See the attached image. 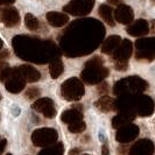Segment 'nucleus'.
I'll return each mask as SVG.
<instances>
[{
    "label": "nucleus",
    "mask_w": 155,
    "mask_h": 155,
    "mask_svg": "<svg viewBox=\"0 0 155 155\" xmlns=\"http://www.w3.org/2000/svg\"><path fill=\"white\" fill-rule=\"evenodd\" d=\"M98 13H99V15L101 18L105 21V22L109 25L110 27H114V18H113V11H112V8L107 6V5H101L99 6V9H98Z\"/></svg>",
    "instance_id": "21"
},
{
    "label": "nucleus",
    "mask_w": 155,
    "mask_h": 155,
    "mask_svg": "<svg viewBox=\"0 0 155 155\" xmlns=\"http://www.w3.org/2000/svg\"><path fill=\"white\" fill-rule=\"evenodd\" d=\"M98 91L101 93H106L109 91V85L106 82H101V85L98 86Z\"/></svg>",
    "instance_id": "30"
},
{
    "label": "nucleus",
    "mask_w": 155,
    "mask_h": 155,
    "mask_svg": "<svg viewBox=\"0 0 155 155\" xmlns=\"http://www.w3.org/2000/svg\"><path fill=\"white\" fill-rule=\"evenodd\" d=\"M5 86L11 93H20L26 86V81L20 75L18 68L11 69L8 77L5 81Z\"/></svg>",
    "instance_id": "7"
},
{
    "label": "nucleus",
    "mask_w": 155,
    "mask_h": 155,
    "mask_svg": "<svg viewBox=\"0 0 155 155\" xmlns=\"http://www.w3.org/2000/svg\"><path fill=\"white\" fill-rule=\"evenodd\" d=\"M107 2L111 4V5H116V6H119L121 2H123V0H107Z\"/></svg>",
    "instance_id": "35"
},
{
    "label": "nucleus",
    "mask_w": 155,
    "mask_h": 155,
    "mask_svg": "<svg viewBox=\"0 0 155 155\" xmlns=\"http://www.w3.org/2000/svg\"><path fill=\"white\" fill-rule=\"evenodd\" d=\"M63 152H64L63 143L58 142V143H56V145L46 147L43 150H41L38 155H63Z\"/></svg>",
    "instance_id": "23"
},
{
    "label": "nucleus",
    "mask_w": 155,
    "mask_h": 155,
    "mask_svg": "<svg viewBox=\"0 0 155 155\" xmlns=\"http://www.w3.org/2000/svg\"><path fill=\"white\" fill-rule=\"evenodd\" d=\"M61 91H62L63 98L68 101H79L85 93L82 81H79L76 77L67 79L61 86Z\"/></svg>",
    "instance_id": "3"
},
{
    "label": "nucleus",
    "mask_w": 155,
    "mask_h": 155,
    "mask_svg": "<svg viewBox=\"0 0 155 155\" xmlns=\"http://www.w3.org/2000/svg\"><path fill=\"white\" fill-rule=\"evenodd\" d=\"M137 48V60H147L153 61L155 54V39L147 38V39H139L135 42Z\"/></svg>",
    "instance_id": "6"
},
{
    "label": "nucleus",
    "mask_w": 155,
    "mask_h": 155,
    "mask_svg": "<svg viewBox=\"0 0 155 155\" xmlns=\"http://www.w3.org/2000/svg\"><path fill=\"white\" fill-rule=\"evenodd\" d=\"M134 118H131V117L128 116H125V114H119V116H117L113 118V120H112V126H113V128H120L121 126H124V125L128 124L130 121H132Z\"/></svg>",
    "instance_id": "25"
},
{
    "label": "nucleus",
    "mask_w": 155,
    "mask_h": 155,
    "mask_svg": "<svg viewBox=\"0 0 155 155\" xmlns=\"http://www.w3.org/2000/svg\"><path fill=\"white\" fill-rule=\"evenodd\" d=\"M0 21L9 28L18 26L20 22V15H19L18 9L11 6L1 7L0 8Z\"/></svg>",
    "instance_id": "9"
},
{
    "label": "nucleus",
    "mask_w": 155,
    "mask_h": 155,
    "mask_svg": "<svg viewBox=\"0 0 155 155\" xmlns=\"http://www.w3.org/2000/svg\"><path fill=\"white\" fill-rule=\"evenodd\" d=\"M134 110L135 114L141 117L150 116L154 111V103L148 96H135L134 97Z\"/></svg>",
    "instance_id": "8"
},
{
    "label": "nucleus",
    "mask_w": 155,
    "mask_h": 155,
    "mask_svg": "<svg viewBox=\"0 0 155 155\" xmlns=\"http://www.w3.org/2000/svg\"><path fill=\"white\" fill-rule=\"evenodd\" d=\"M116 101L111 97H107V96H104L101 97V99L94 103V106L99 110L101 112H111V111H116Z\"/></svg>",
    "instance_id": "19"
},
{
    "label": "nucleus",
    "mask_w": 155,
    "mask_h": 155,
    "mask_svg": "<svg viewBox=\"0 0 155 155\" xmlns=\"http://www.w3.org/2000/svg\"><path fill=\"white\" fill-rule=\"evenodd\" d=\"M9 72H11V68L9 67L0 70V82H5L6 78L8 77V75H9Z\"/></svg>",
    "instance_id": "29"
},
{
    "label": "nucleus",
    "mask_w": 155,
    "mask_h": 155,
    "mask_svg": "<svg viewBox=\"0 0 155 155\" xmlns=\"http://www.w3.org/2000/svg\"><path fill=\"white\" fill-rule=\"evenodd\" d=\"M78 152H79V149H74V150H70V155H75V154H77Z\"/></svg>",
    "instance_id": "36"
},
{
    "label": "nucleus",
    "mask_w": 155,
    "mask_h": 155,
    "mask_svg": "<svg viewBox=\"0 0 155 155\" xmlns=\"http://www.w3.org/2000/svg\"><path fill=\"white\" fill-rule=\"evenodd\" d=\"M132 42L130 40H123L116 48V50L112 53L114 61H128L132 55Z\"/></svg>",
    "instance_id": "12"
},
{
    "label": "nucleus",
    "mask_w": 155,
    "mask_h": 155,
    "mask_svg": "<svg viewBox=\"0 0 155 155\" xmlns=\"http://www.w3.org/2000/svg\"><path fill=\"white\" fill-rule=\"evenodd\" d=\"M83 155H89V154H83Z\"/></svg>",
    "instance_id": "39"
},
{
    "label": "nucleus",
    "mask_w": 155,
    "mask_h": 155,
    "mask_svg": "<svg viewBox=\"0 0 155 155\" xmlns=\"http://www.w3.org/2000/svg\"><path fill=\"white\" fill-rule=\"evenodd\" d=\"M31 109L36 112L42 113L46 118H54L56 116L54 103L50 98H41L31 104Z\"/></svg>",
    "instance_id": "11"
},
{
    "label": "nucleus",
    "mask_w": 155,
    "mask_h": 155,
    "mask_svg": "<svg viewBox=\"0 0 155 155\" xmlns=\"http://www.w3.org/2000/svg\"><path fill=\"white\" fill-rule=\"evenodd\" d=\"M58 134L54 128H40L31 134V141L36 147L46 148L53 146L57 141Z\"/></svg>",
    "instance_id": "4"
},
{
    "label": "nucleus",
    "mask_w": 155,
    "mask_h": 155,
    "mask_svg": "<svg viewBox=\"0 0 155 155\" xmlns=\"http://www.w3.org/2000/svg\"><path fill=\"white\" fill-rule=\"evenodd\" d=\"M25 25L31 31H35L39 29V20L33 15L31 13H27L26 14V16H25Z\"/></svg>",
    "instance_id": "24"
},
{
    "label": "nucleus",
    "mask_w": 155,
    "mask_h": 155,
    "mask_svg": "<svg viewBox=\"0 0 155 155\" xmlns=\"http://www.w3.org/2000/svg\"><path fill=\"white\" fill-rule=\"evenodd\" d=\"M117 21L119 23H123V25H130L134 19V13H133V9L127 5H123L120 4L118 8L114 11V16Z\"/></svg>",
    "instance_id": "13"
},
{
    "label": "nucleus",
    "mask_w": 155,
    "mask_h": 155,
    "mask_svg": "<svg viewBox=\"0 0 155 155\" xmlns=\"http://www.w3.org/2000/svg\"><path fill=\"white\" fill-rule=\"evenodd\" d=\"M119 131L117 133L116 139L117 141L121 142V143H127L131 142L139 135V127L137 125L133 124H126L124 126H121L120 128H118Z\"/></svg>",
    "instance_id": "10"
},
{
    "label": "nucleus",
    "mask_w": 155,
    "mask_h": 155,
    "mask_svg": "<svg viewBox=\"0 0 155 155\" xmlns=\"http://www.w3.org/2000/svg\"><path fill=\"white\" fill-rule=\"evenodd\" d=\"M18 70H19L20 75L23 77V79L26 82H28V83L38 82L40 79V77H41L39 71L35 69L34 67L29 65V64H22V65H20L18 68Z\"/></svg>",
    "instance_id": "16"
},
{
    "label": "nucleus",
    "mask_w": 155,
    "mask_h": 155,
    "mask_svg": "<svg viewBox=\"0 0 155 155\" xmlns=\"http://www.w3.org/2000/svg\"><path fill=\"white\" fill-rule=\"evenodd\" d=\"M86 128V125L83 120H79V121H75L72 124L68 125V130L71 133H81L83 132Z\"/></svg>",
    "instance_id": "26"
},
{
    "label": "nucleus",
    "mask_w": 155,
    "mask_h": 155,
    "mask_svg": "<svg viewBox=\"0 0 155 155\" xmlns=\"http://www.w3.org/2000/svg\"><path fill=\"white\" fill-rule=\"evenodd\" d=\"M40 94H41V91H40L39 87H35V86H33V87H29L27 91H26V97L28 98V99H35V98H38Z\"/></svg>",
    "instance_id": "27"
},
{
    "label": "nucleus",
    "mask_w": 155,
    "mask_h": 155,
    "mask_svg": "<svg viewBox=\"0 0 155 155\" xmlns=\"http://www.w3.org/2000/svg\"><path fill=\"white\" fill-rule=\"evenodd\" d=\"M0 101H1V94H0Z\"/></svg>",
    "instance_id": "38"
},
{
    "label": "nucleus",
    "mask_w": 155,
    "mask_h": 155,
    "mask_svg": "<svg viewBox=\"0 0 155 155\" xmlns=\"http://www.w3.org/2000/svg\"><path fill=\"white\" fill-rule=\"evenodd\" d=\"M8 57H9V51L8 50H2L0 53V61H7Z\"/></svg>",
    "instance_id": "31"
},
{
    "label": "nucleus",
    "mask_w": 155,
    "mask_h": 155,
    "mask_svg": "<svg viewBox=\"0 0 155 155\" xmlns=\"http://www.w3.org/2000/svg\"><path fill=\"white\" fill-rule=\"evenodd\" d=\"M154 145L150 140L143 139L135 142L130 149V155H152Z\"/></svg>",
    "instance_id": "14"
},
{
    "label": "nucleus",
    "mask_w": 155,
    "mask_h": 155,
    "mask_svg": "<svg viewBox=\"0 0 155 155\" xmlns=\"http://www.w3.org/2000/svg\"><path fill=\"white\" fill-rule=\"evenodd\" d=\"M7 155H12V154H7Z\"/></svg>",
    "instance_id": "40"
},
{
    "label": "nucleus",
    "mask_w": 155,
    "mask_h": 155,
    "mask_svg": "<svg viewBox=\"0 0 155 155\" xmlns=\"http://www.w3.org/2000/svg\"><path fill=\"white\" fill-rule=\"evenodd\" d=\"M103 58L99 56H94L90 61L85 63V68L82 71L81 77L86 84H97L103 82L109 76V69L103 65Z\"/></svg>",
    "instance_id": "1"
},
{
    "label": "nucleus",
    "mask_w": 155,
    "mask_h": 155,
    "mask_svg": "<svg viewBox=\"0 0 155 155\" xmlns=\"http://www.w3.org/2000/svg\"><path fill=\"white\" fill-rule=\"evenodd\" d=\"M46 19L49 22V25L55 27V28L63 27L69 22V16L65 13H60V12H48Z\"/></svg>",
    "instance_id": "17"
},
{
    "label": "nucleus",
    "mask_w": 155,
    "mask_h": 155,
    "mask_svg": "<svg viewBox=\"0 0 155 155\" xmlns=\"http://www.w3.org/2000/svg\"><path fill=\"white\" fill-rule=\"evenodd\" d=\"M148 87V84L146 81L142 78L132 76V77L124 78L119 81L113 87V92L117 96L121 93H132V94H138V93L143 92Z\"/></svg>",
    "instance_id": "2"
},
{
    "label": "nucleus",
    "mask_w": 155,
    "mask_h": 155,
    "mask_svg": "<svg viewBox=\"0 0 155 155\" xmlns=\"http://www.w3.org/2000/svg\"><path fill=\"white\" fill-rule=\"evenodd\" d=\"M101 155H110V149L106 143H104L101 147Z\"/></svg>",
    "instance_id": "32"
},
{
    "label": "nucleus",
    "mask_w": 155,
    "mask_h": 155,
    "mask_svg": "<svg viewBox=\"0 0 155 155\" xmlns=\"http://www.w3.org/2000/svg\"><path fill=\"white\" fill-rule=\"evenodd\" d=\"M6 145H7V141H6V140H5V139L0 140V155H1V153L5 150Z\"/></svg>",
    "instance_id": "33"
},
{
    "label": "nucleus",
    "mask_w": 155,
    "mask_h": 155,
    "mask_svg": "<svg viewBox=\"0 0 155 155\" xmlns=\"http://www.w3.org/2000/svg\"><path fill=\"white\" fill-rule=\"evenodd\" d=\"M63 70H64V67H63V63L60 58L51 60V62L49 64V71H50L51 78H54V79L58 78L63 74Z\"/></svg>",
    "instance_id": "22"
},
{
    "label": "nucleus",
    "mask_w": 155,
    "mask_h": 155,
    "mask_svg": "<svg viewBox=\"0 0 155 155\" xmlns=\"http://www.w3.org/2000/svg\"><path fill=\"white\" fill-rule=\"evenodd\" d=\"M114 68H116L117 70L125 71V70H127V68H128V63H127V61H116Z\"/></svg>",
    "instance_id": "28"
},
{
    "label": "nucleus",
    "mask_w": 155,
    "mask_h": 155,
    "mask_svg": "<svg viewBox=\"0 0 155 155\" xmlns=\"http://www.w3.org/2000/svg\"><path fill=\"white\" fill-rule=\"evenodd\" d=\"M93 6L94 0H71L63 7V11L71 15L85 16L92 11Z\"/></svg>",
    "instance_id": "5"
},
{
    "label": "nucleus",
    "mask_w": 155,
    "mask_h": 155,
    "mask_svg": "<svg viewBox=\"0 0 155 155\" xmlns=\"http://www.w3.org/2000/svg\"><path fill=\"white\" fill-rule=\"evenodd\" d=\"M15 0H0V6L1 5H5V6H8L11 4H14Z\"/></svg>",
    "instance_id": "34"
},
{
    "label": "nucleus",
    "mask_w": 155,
    "mask_h": 155,
    "mask_svg": "<svg viewBox=\"0 0 155 155\" xmlns=\"http://www.w3.org/2000/svg\"><path fill=\"white\" fill-rule=\"evenodd\" d=\"M121 42V39H120V36H118V35H112V36H110L107 39L104 41V43L101 45V53H104V54H112L114 50H116V48L119 46V43Z\"/></svg>",
    "instance_id": "20"
},
{
    "label": "nucleus",
    "mask_w": 155,
    "mask_h": 155,
    "mask_svg": "<svg viewBox=\"0 0 155 155\" xmlns=\"http://www.w3.org/2000/svg\"><path fill=\"white\" fill-rule=\"evenodd\" d=\"M2 46H4V42H2V40L0 39V50L2 49Z\"/></svg>",
    "instance_id": "37"
},
{
    "label": "nucleus",
    "mask_w": 155,
    "mask_h": 155,
    "mask_svg": "<svg viewBox=\"0 0 155 155\" xmlns=\"http://www.w3.org/2000/svg\"><path fill=\"white\" fill-rule=\"evenodd\" d=\"M77 109H83V106L77 105V106H74L72 109L64 111L62 113V116H61V120H62L63 123H65V124L68 125L72 124L75 121L82 120L83 119V113H82L81 110H77Z\"/></svg>",
    "instance_id": "18"
},
{
    "label": "nucleus",
    "mask_w": 155,
    "mask_h": 155,
    "mask_svg": "<svg viewBox=\"0 0 155 155\" xmlns=\"http://www.w3.org/2000/svg\"><path fill=\"white\" fill-rule=\"evenodd\" d=\"M126 31L132 35V36H143V35H147L148 31H149V27H148V22L143 19H139L137 20L134 23H132L131 26H128L126 28Z\"/></svg>",
    "instance_id": "15"
}]
</instances>
